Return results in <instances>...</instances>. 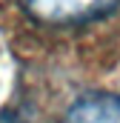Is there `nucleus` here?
I'll return each mask as SVG.
<instances>
[{"label": "nucleus", "instance_id": "obj_1", "mask_svg": "<svg viewBox=\"0 0 120 123\" xmlns=\"http://www.w3.org/2000/svg\"><path fill=\"white\" fill-rule=\"evenodd\" d=\"M120 0H23L26 12L43 23H86L117 9Z\"/></svg>", "mask_w": 120, "mask_h": 123}, {"label": "nucleus", "instance_id": "obj_2", "mask_svg": "<svg viewBox=\"0 0 120 123\" xmlns=\"http://www.w3.org/2000/svg\"><path fill=\"white\" fill-rule=\"evenodd\" d=\"M66 123H120V94H86L66 112Z\"/></svg>", "mask_w": 120, "mask_h": 123}]
</instances>
